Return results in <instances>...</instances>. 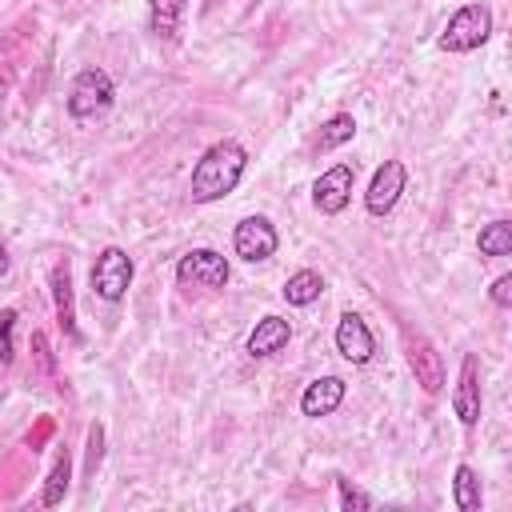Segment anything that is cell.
<instances>
[{"mask_svg": "<svg viewBox=\"0 0 512 512\" xmlns=\"http://www.w3.org/2000/svg\"><path fill=\"white\" fill-rule=\"evenodd\" d=\"M132 256L124 252V248H116V244H108L100 256H96V264H92V292L100 296V300H120L124 292H128V284H132Z\"/></svg>", "mask_w": 512, "mask_h": 512, "instance_id": "277c9868", "label": "cell"}, {"mask_svg": "<svg viewBox=\"0 0 512 512\" xmlns=\"http://www.w3.org/2000/svg\"><path fill=\"white\" fill-rule=\"evenodd\" d=\"M320 292H324V280H320V272H312V268H300V272H292V276L284 280V300L296 304V308L320 300Z\"/></svg>", "mask_w": 512, "mask_h": 512, "instance_id": "9a60e30c", "label": "cell"}, {"mask_svg": "<svg viewBox=\"0 0 512 512\" xmlns=\"http://www.w3.org/2000/svg\"><path fill=\"white\" fill-rule=\"evenodd\" d=\"M492 304H500V308L512 304V276H500V280L492 284Z\"/></svg>", "mask_w": 512, "mask_h": 512, "instance_id": "603a6c76", "label": "cell"}, {"mask_svg": "<svg viewBox=\"0 0 512 512\" xmlns=\"http://www.w3.org/2000/svg\"><path fill=\"white\" fill-rule=\"evenodd\" d=\"M12 332H16V312L4 308V312H0V364H12V356H16Z\"/></svg>", "mask_w": 512, "mask_h": 512, "instance_id": "44dd1931", "label": "cell"}, {"mask_svg": "<svg viewBox=\"0 0 512 512\" xmlns=\"http://www.w3.org/2000/svg\"><path fill=\"white\" fill-rule=\"evenodd\" d=\"M452 500H456V508H460V512H480V504H484L480 476H476L468 464H460V468H456V476H452Z\"/></svg>", "mask_w": 512, "mask_h": 512, "instance_id": "2e32d148", "label": "cell"}, {"mask_svg": "<svg viewBox=\"0 0 512 512\" xmlns=\"http://www.w3.org/2000/svg\"><path fill=\"white\" fill-rule=\"evenodd\" d=\"M340 400H344V380H340V376H320V380H312V384L304 388L300 412H304V416H328V412L340 408Z\"/></svg>", "mask_w": 512, "mask_h": 512, "instance_id": "7c38bea8", "label": "cell"}, {"mask_svg": "<svg viewBox=\"0 0 512 512\" xmlns=\"http://www.w3.org/2000/svg\"><path fill=\"white\" fill-rule=\"evenodd\" d=\"M476 248H480V256H508L512 252V224L508 220H492L488 228H480Z\"/></svg>", "mask_w": 512, "mask_h": 512, "instance_id": "d6986e66", "label": "cell"}, {"mask_svg": "<svg viewBox=\"0 0 512 512\" xmlns=\"http://www.w3.org/2000/svg\"><path fill=\"white\" fill-rule=\"evenodd\" d=\"M180 12H184V0H148L152 32H156L160 40H172V36H176V24H180Z\"/></svg>", "mask_w": 512, "mask_h": 512, "instance_id": "ac0fdd59", "label": "cell"}, {"mask_svg": "<svg viewBox=\"0 0 512 512\" xmlns=\"http://www.w3.org/2000/svg\"><path fill=\"white\" fill-rule=\"evenodd\" d=\"M8 272V256H4V248H0V276Z\"/></svg>", "mask_w": 512, "mask_h": 512, "instance_id": "cb8c5ba5", "label": "cell"}, {"mask_svg": "<svg viewBox=\"0 0 512 512\" xmlns=\"http://www.w3.org/2000/svg\"><path fill=\"white\" fill-rule=\"evenodd\" d=\"M352 136H356V120H352L348 112H336L332 120H324V124H320V136H316V152H332V148L348 144Z\"/></svg>", "mask_w": 512, "mask_h": 512, "instance_id": "e0dca14e", "label": "cell"}, {"mask_svg": "<svg viewBox=\"0 0 512 512\" xmlns=\"http://www.w3.org/2000/svg\"><path fill=\"white\" fill-rule=\"evenodd\" d=\"M336 352H340L348 364H368V360H372L376 340H372L364 316H356V312H344V316H340V324H336Z\"/></svg>", "mask_w": 512, "mask_h": 512, "instance_id": "30bf717a", "label": "cell"}, {"mask_svg": "<svg viewBox=\"0 0 512 512\" xmlns=\"http://www.w3.org/2000/svg\"><path fill=\"white\" fill-rule=\"evenodd\" d=\"M276 228L264 220V216H244L240 224H236V232H232V248H236V256L240 260H248V264H256V260H268L272 252H276Z\"/></svg>", "mask_w": 512, "mask_h": 512, "instance_id": "52a82bcc", "label": "cell"}, {"mask_svg": "<svg viewBox=\"0 0 512 512\" xmlns=\"http://www.w3.org/2000/svg\"><path fill=\"white\" fill-rule=\"evenodd\" d=\"M176 280L180 284H200V288H224L228 284V260L212 248H196V252L180 256Z\"/></svg>", "mask_w": 512, "mask_h": 512, "instance_id": "8992f818", "label": "cell"}, {"mask_svg": "<svg viewBox=\"0 0 512 512\" xmlns=\"http://www.w3.org/2000/svg\"><path fill=\"white\" fill-rule=\"evenodd\" d=\"M288 340H292V324L280 320V316H264V320H256V328H252V336H248V352H252V356H272V352H280Z\"/></svg>", "mask_w": 512, "mask_h": 512, "instance_id": "5bb4252c", "label": "cell"}, {"mask_svg": "<svg viewBox=\"0 0 512 512\" xmlns=\"http://www.w3.org/2000/svg\"><path fill=\"white\" fill-rule=\"evenodd\" d=\"M336 488H340V504L352 512V508H372V496L368 492H360V488H352V480H336Z\"/></svg>", "mask_w": 512, "mask_h": 512, "instance_id": "7402d4cb", "label": "cell"}, {"mask_svg": "<svg viewBox=\"0 0 512 512\" xmlns=\"http://www.w3.org/2000/svg\"><path fill=\"white\" fill-rule=\"evenodd\" d=\"M112 96H116L112 76H108L104 68H84V72L72 80V88H68V112H72L76 120H88V116H96V112H108V108H112Z\"/></svg>", "mask_w": 512, "mask_h": 512, "instance_id": "3957f363", "label": "cell"}, {"mask_svg": "<svg viewBox=\"0 0 512 512\" xmlns=\"http://www.w3.org/2000/svg\"><path fill=\"white\" fill-rule=\"evenodd\" d=\"M52 300H56V316H60V328L80 340V328H76V300H72V272H68V260H60L52 268Z\"/></svg>", "mask_w": 512, "mask_h": 512, "instance_id": "4fadbf2b", "label": "cell"}, {"mask_svg": "<svg viewBox=\"0 0 512 512\" xmlns=\"http://www.w3.org/2000/svg\"><path fill=\"white\" fill-rule=\"evenodd\" d=\"M352 184H356V168H352V164H336V168H328V172L316 180V188H312L316 208H320L324 216L344 212V204L352 200Z\"/></svg>", "mask_w": 512, "mask_h": 512, "instance_id": "ba28073f", "label": "cell"}, {"mask_svg": "<svg viewBox=\"0 0 512 512\" xmlns=\"http://www.w3.org/2000/svg\"><path fill=\"white\" fill-rule=\"evenodd\" d=\"M492 36V12L484 4H464L460 12H452V20L440 32V48L444 52H472Z\"/></svg>", "mask_w": 512, "mask_h": 512, "instance_id": "7a4b0ae2", "label": "cell"}, {"mask_svg": "<svg viewBox=\"0 0 512 512\" xmlns=\"http://www.w3.org/2000/svg\"><path fill=\"white\" fill-rule=\"evenodd\" d=\"M68 476H72V460H68V452H60V456H56V464H52V472H48L44 496H40L48 508H56V504L64 500V492H68Z\"/></svg>", "mask_w": 512, "mask_h": 512, "instance_id": "ffe728a7", "label": "cell"}, {"mask_svg": "<svg viewBox=\"0 0 512 512\" xmlns=\"http://www.w3.org/2000/svg\"><path fill=\"white\" fill-rule=\"evenodd\" d=\"M452 408L460 416V424H476L480 420V380H476V356H464L460 364V384L452 392Z\"/></svg>", "mask_w": 512, "mask_h": 512, "instance_id": "8fae6325", "label": "cell"}, {"mask_svg": "<svg viewBox=\"0 0 512 512\" xmlns=\"http://www.w3.org/2000/svg\"><path fill=\"white\" fill-rule=\"evenodd\" d=\"M404 356H408V368L424 392L444 388V356L436 352V344L424 332H404Z\"/></svg>", "mask_w": 512, "mask_h": 512, "instance_id": "5b68a950", "label": "cell"}, {"mask_svg": "<svg viewBox=\"0 0 512 512\" xmlns=\"http://www.w3.org/2000/svg\"><path fill=\"white\" fill-rule=\"evenodd\" d=\"M244 164H248V152H244L236 140L212 144V148L196 160V168H192V200H196V204H212V200L228 196V192L240 184Z\"/></svg>", "mask_w": 512, "mask_h": 512, "instance_id": "6da1fadb", "label": "cell"}, {"mask_svg": "<svg viewBox=\"0 0 512 512\" xmlns=\"http://www.w3.org/2000/svg\"><path fill=\"white\" fill-rule=\"evenodd\" d=\"M404 164L400 160H384L380 168H376V176H372V184H368V192H364V204H368V212L372 216H384V212H392L396 208V200H400V192H404Z\"/></svg>", "mask_w": 512, "mask_h": 512, "instance_id": "9c48e42d", "label": "cell"}]
</instances>
